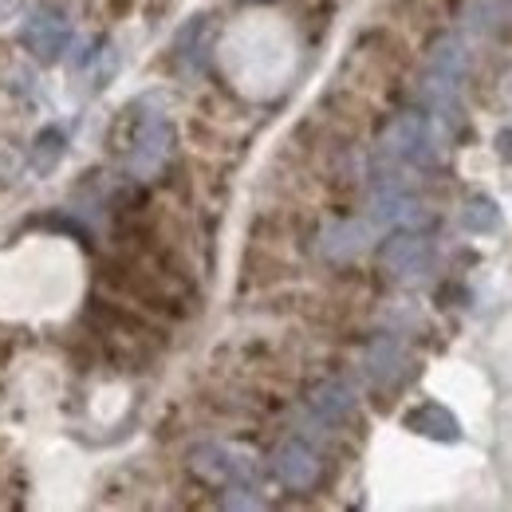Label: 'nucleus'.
I'll use <instances>...</instances> for the list:
<instances>
[{"instance_id":"obj_17","label":"nucleus","mask_w":512,"mask_h":512,"mask_svg":"<svg viewBox=\"0 0 512 512\" xmlns=\"http://www.w3.org/2000/svg\"><path fill=\"white\" fill-rule=\"evenodd\" d=\"M493 146H497V158H501V162H509V166H512V127H501V130H497Z\"/></svg>"},{"instance_id":"obj_18","label":"nucleus","mask_w":512,"mask_h":512,"mask_svg":"<svg viewBox=\"0 0 512 512\" xmlns=\"http://www.w3.org/2000/svg\"><path fill=\"white\" fill-rule=\"evenodd\" d=\"M130 8H134V0H107V16L111 20H123Z\"/></svg>"},{"instance_id":"obj_11","label":"nucleus","mask_w":512,"mask_h":512,"mask_svg":"<svg viewBox=\"0 0 512 512\" xmlns=\"http://www.w3.org/2000/svg\"><path fill=\"white\" fill-rule=\"evenodd\" d=\"M308 402H312V410L320 414L323 422H343V418L355 414V394H351V386L343 383H320Z\"/></svg>"},{"instance_id":"obj_5","label":"nucleus","mask_w":512,"mask_h":512,"mask_svg":"<svg viewBox=\"0 0 512 512\" xmlns=\"http://www.w3.org/2000/svg\"><path fill=\"white\" fill-rule=\"evenodd\" d=\"M170 146H174V127L166 119H146V127L138 134L134 150L127 154L134 178H150L154 170H162L166 158H170Z\"/></svg>"},{"instance_id":"obj_16","label":"nucleus","mask_w":512,"mask_h":512,"mask_svg":"<svg viewBox=\"0 0 512 512\" xmlns=\"http://www.w3.org/2000/svg\"><path fill=\"white\" fill-rule=\"evenodd\" d=\"M512 16L509 0H469L465 4V24L473 32H501V24Z\"/></svg>"},{"instance_id":"obj_8","label":"nucleus","mask_w":512,"mask_h":512,"mask_svg":"<svg viewBox=\"0 0 512 512\" xmlns=\"http://www.w3.org/2000/svg\"><path fill=\"white\" fill-rule=\"evenodd\" d=\"M402 426L422 434V438H434V442H457L461 438V422L453 418V410L442 406V402H422V406L406 410Z\"/></svg>"},{"instance_id":"obj_12","label":"nucleus","mask_w":512,"mask_h":512,"mask_svg":"<svg viewBox=\"0 0 512 512\" xmlns=\"http://www.w3.org/2000/svg\"><path fill=\"white\" fill-rule=\"evenodd\" d=\"M67 150V138L60 127H44L36 138H32V150H28V166L36 170V174H52L56 166H60V158H64Z\"/></svg>"},{"instance_id":"obj_13","label":"nucleus","mask_w":512,"mask_h":512,"mask_svg":"<svg viewBox=\"0 0 512 512\" xmlns=\"http://www.w3.org/2000/svg\"><path fill=\"white\" fill-rule=\"evenodd\" d=\"M426 60H430V71H438V75H446V79H457V83H461V75H465V64H469V56H465V44H461L457 36H438V40L430 44Z\"/></svg>"},{"instance_id":"obj_19","label":"nucleus","mask_w":512,"mask_h":512,"mask_svg":"<svg viewBox=\"0 0 512 512\" xmlns=\"http://www.w3.org/2000/svg\"><path fill=\"white\" fill-rule=\"evenodd\" d=\"M225 505H229V509H260L256 497H225Z\"/></svg>"},{"instance_id":"obj_1","label":"nucleus","mask_w":512,"mask_h":512,"mask_svg":"<svg viewBox=\"0 0 512 512\" xmlns=\"http://www.w3.org/2000/svg\"><path fill=\"white\" fill-rule=\"evenodd\" d=\"M20 44H24V52H28L32 60L56 64L67 52V44H71V28H67L64 12H56V8H36V12L24 20V28H20Z\"/></svg>"},{"instance_id":"obj_6","label":"nucleus","mask_w":512,"mask_h":512,"mask_svg":"<svg viewBox=\"0 0 512 512\" xmlns=\"http://www.w3.org/2000/svg\"><path fill=\"white\" fill-rule=\"evenodd\" d=\"M367 245H371V225L367 221H335L320 233V253L331 264H351Z\"/></svg>"},{"instance_id":"obj_9","label":"nucleus","mask_w":512,"mask_h":512,"mask_svg":"<svg viewBox=\"0 0 512 512\" xmlns=\"http://www.w3.org/2000/svg\"><path fill=\"white\" fill-rule=\"evenodd\" d=\"M375 221H386V225H398V229H414L426 221L418 197H410L406 190L390 186V190H379L375 197Z\"/></svg>"},{"instance_id":"obj_7","label":"nucleus","mask_w":512,"mask_h":512,"mask_svg":"<svg viewBox=\"0 0 512 512\" xmlns=\"http://www.w3.org/2000/svg\"><path fill=\"white\" fill-rule=\"evenodd\" d=\"M190 473L197 481H205V485H229L233 477H249V469L241 465V461H233V453L225 446H213V442H205V446H197L190 453Z\"/></svg>"},{"instance_id":"obj_15","label":"nucleus","mask_w":512,"mask_h":512,"mask_svg":"<svg viewBox=\"0 0 512 512\" xmlns=\"http://www.w3.org/2000/svg\"><path fill=\"white\" fill-rule=\"evenodd\" d=\"M461 229L465 233H493L497 225H501V209H497V201L493 197H485V193H477V197H469L465 205H461Z\"/></svg>"},{"instance_id":"obj_14","label":"nucleus","mask_w":512,"mask_h":512,"mask_svg":"<svg viewBox=\"0 0 512 512\" xmlns=\"http://www.w3.org/2000/svg\"><path fill=\"white\" fill-rule=\"evenodd\" d=\"M142 127H146V115H142V107H138V103L123 107V111L115 115L111 130H107V150L127 158L130 150H134V142H138V134H142Z\"/></svg>"},{"instance_id":"obj_4","label":"nucleus","mask_w":512,"mask_h":512,"mask_svg":"<svg viewBox=\"0 0 512 512\" xmlns=\"http://www.w3.org/2000/svg\"><path fill=\"white\" fill-rule=\"evenodd\" d=\"M379 260H383L386 272H394L398 280H418L430 264H434V249L422 233L414 229H402L394 237H386L383 249H379Z\"/></svg>"},{"instance_id":"obj_2","label":"nucleus","mask_w":512,"mask_h":512,"mask_svg":"<svg viewBox=\"0 0 512 512\" xmlns=\"http://www.w3.org/2000/svg\"><path fill=\"white\" fill-rule=\"evenodd\" d=\"M379 146L394 162H430V123L414 111H402L386 123Z\"/></svg>"},{"instance_id":"obj_10","label":"nucleus","mask_w":512,"mask_h":512,"mask_svg":"<svg viewBox=\"0 0 512 512\" xmlns=\"http://www.w3.org/2000/svg\"><path fill=\"white\" fill-rule=\"evenodd\" d=\"M402 363H406V355H402V343L394 335H375L371 339V347H367V375L375 383H394Z\"/></svg>"},{"instance_id":"obj_3","label":"nucleus","mask_w":512,"mask_h":512,"mask_svg":"<svg viewBox=\"0 0 512 512\" xmlns=\"http://www.w3.org/2000/svg\"><path fill=\"white\" fill-rule=\"evenodd\" d=\"M272 473L284 489L292 493H312L323 481V461L320 453L304 442H284V446L272 453Z\"/></svg>"}]
</instances>
